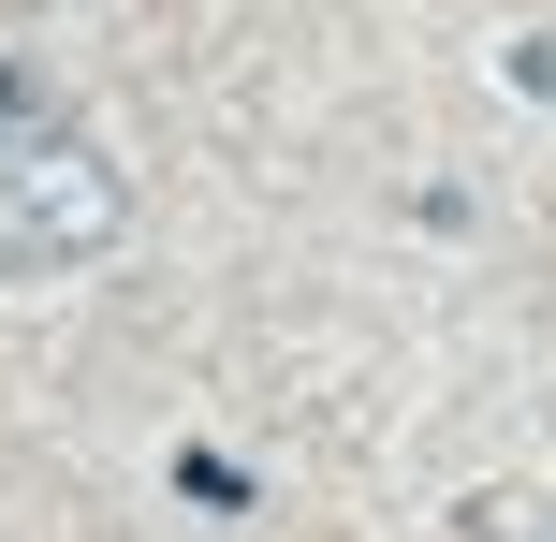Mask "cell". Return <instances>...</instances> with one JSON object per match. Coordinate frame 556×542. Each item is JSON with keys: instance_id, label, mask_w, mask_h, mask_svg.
Segmentation results:
<instances>
[{"instance_id": "obj_1", "label": "cell", "mask_w": 556, "mask_h": 542, "mask_svg": "<svg viewBox=\"0 0 556 542\" xmlns=\"http://www.w3.org/2000/svg\"><path fill=\"white\" fill-rule=\"evenodd\" d=\"M117 162L59 117L45 74H15L0 59V279H59V264H88L117 235Z\"/></svg>"}]
</instances>
